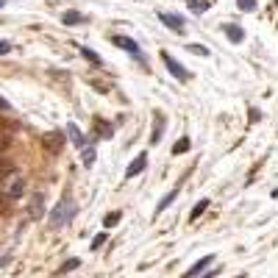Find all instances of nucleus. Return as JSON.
Instances as JSON below:
<instances>
[{"label": "nucleus", "instance_id": "1", "mask_svg": "<svg viewBox=\"0 0 278 278\" xmlns=\"http://www.w3.org/2000/svg\"><path fill=\"white\" fill-rule=\"evenodd\" d=\"M75 214H78V203H75L70 195H64V198L59 200V203L50 209V214H48V225L53 231H61L64 225H70L75 220Z\"/></svg>", "mask_w": 278, "mask_h": 278}, {"label": "nucleus", "instance_id": "2", "mask_svg": "<svg viewBox=\"0 0 278 278\" xmlns=\"http://www.w3.org/2000/svg\"><path fill=\"white\" fill-rule=\"evenodd\" d=\"M111 45H117V48H122V50H125V53H131L136 61H142V64H145V53L139 50L136 39H131V37H122V34H114V37H111Z\"/></svg>", "mask_w": 278, "mask_h": 278}, {"label": "nucleus", "instance_id": "3", "mask_svg": "<svg viewBox=\"0 0 278 278\" xmlns=\"http://www.w3.org/2000/svg\"><path fill=\"white\" fill-rule=\"evenodd\" d=\"M6 181H9V187H6V195H3V198H6V200H17V198H23V192H25V181H23V176H17V173H9Z\"/></svg>", "mask_w": 278, "mask_h": 278}, {"label": "nucleus", "instance_id": "4", "mask_svg": "<svg viewBox=\"0 0 278 278\" xmlns=\"http://www.w3.org/2000/svg\"><path fill=\"white\" fill-rule=\"evenodd\" d=\"M162 61H164V64H167L170 75H176V78L181 81V84H187V81H189V70H184V64H178V61L173 59V56H170L167 50H164V53H162Z\"/></svg>", "mask_w": 278, "mask_h": 278}, {"label": "nucleus", "instance_id": "5", "mask_svg": "<svg viewBox=\"0 0 278 278\" xmlns=\"http://www.w3.org/2000/svg\"><path fill=\"white\" fill-rule=\"evenodd\" d=\"M159 20H162L170 31H176V34H184V31H187L184 17H178V14H173V12H159Z\"/></svg>", "mask_w": 278, "mask_h": 278}, {"label": "nucleus", "instance_id": "6", "mask_svg": "<svg viewBox=\"0 0 278 278\" xmlns=\"http://www.w3.org/2000/svg\"><path fill=\"white\" fill-rule=\"evenodd\" d=\"M28 217H31V220L45 217V195H42V192L31 195V200H28Z\"/></svg>", "mask_w": 278, "mask_h": 278}, {"label": "nucleus", "instance_id": "7", "mask_svg": "<svg viewBox=\"0 0 278 278\" xmlns=\"http://www.w3.org/2000/svg\"><path fill=\"white\" fill-rule=\"evenodd\" d=\"M145 167H148V153H139V156L128 164L125 178H133V176H139V173H145Z\"/></svg>", "mask_w": 278, "mask_h": 278}, {"label": "nucleus", "instance_id": "8", "mask_svg": "<svg viewBox=\"0 0 278 278\" xmlns=\"http://www.w3.org/2000/svg\"><path fill=\"white\" fill-rule=\"evenodd\" d=\"M209 264H214V253H209V256H203V259H198L187 272H184V275H187V278H195V275H200V272H203Z\"/></svg>", "mask_w": 278, "mask_h": 278}, {"label": "nucleus", "instance_id": "9", "mask_svg": "<svg viewBox=\"0 0 278 278\" xmlns=\"http://www.w3.org/2000/svg\"><path fill=\"white\" fill-rule=\"evenodd\" d=\"M61 23H64V25H70V28H75V25H84V23H89V20H86L81 12L70 9V12H64V14H61Z\"/></svg>", "mask_w": 278, "mask_h": 278}, {"label": "nucleus", "instance_id": "10", "mask_svg": "<svg viewBox=\"0 0 278 278\" xmlns=\"http://www.w3.org/2000/svg\"><path fill=\"white\" fill-rule=\"evenodd\" d=\"M223 31H225V37H228L234 45H239L242 39H245V31H242L239 25H234V23H223Z\"/></svg>", "mask_w": 278, "mask_h": 278}, {"label": "nucleus", "instance_id": "11", "mask_svg": "<svg viewBox=\"0 0 278 278\" xmlns=\"http://www.w3.org/2000/svg\"><path fill=\"white\" fill-rule=\"evenodd\" d=\"M61 133H45V139H42V145L48 148L50 153H59V148H61Z\"/></svg>", "mask_w": 278, "mask_h": 278}, {"label": "nucleus", "instance_id": "12", "mask_svg": "<svg viewBox=\"0 0 278 278\" xmlns=\"http://www.w3.org/2000/svg\"><path fill=\"white\" fill-rule=\"evenodd\" d=\"M162 136H164V117L159 114L156 120H153V133H151V145H159V142H162Z\"/></svg>", "mask_w": 278, "mask_h": 278}, {"label": "nucleus", "instance_id": "13", "mask_svg": "<svg viewBox=\"0 0 278 278\" xmlns=\"http://www.w3.org/2000/svg\"><path fill=\"white\" fill-rule=\"evenodd\" d=\"M67 133H70V139H73V145H78V148H84V145H86L84 133H81V128L75 125V122H67Z\"/></svg>", "mask_w": 278, "mask_h": 278}, {"label": "nucleus", "instance_id": "14", "mask_svg": "<svg viewBox=\"0 0 278 278\" xmlns=\"http://www.w3.org/2000/svg\"><path fill=\"white\" fill-rule=\"evenodd\" d=\"M176 198H178V189H170V192L162 198V203L156 206V214H162L164 209H170V206H173V200H176Z\"/></svg>", "mask_w": 278, "mask_h": 278}, {"label": "nucleus", "instance_id": "15", "mask_svg": "<svg viewBox=\"0 0 278 278\" xmlns=\"http://www.w3.org/2000/svg\"><path fill=\"white\" fill-rule=\"evenodd\" d=\"M187 3H189V9H192L195 14H203V12L212 9V0H187Z\"/></svg>", "mask_w": 278, "mask_h": 278}, {"label": "nucleus", "instance_id": "16", "mask_svg": "<svg viewBox=\"0 0 278 278\" xmlns=\"http://www.w3.org/2000/svg\"><path fill=\"white\" fill-rule=\"evenodd\" d=\"M95 159H97V153H95V148H81V162H84V167H92L95 164Z\"/></svg>", "mask_w": 278, "mask_h": 278}, {"label": "nucleus", "instance_id": "17", "mask_svg": "<svg viewBox=\"0 0 278 278\" xmlns=\"http://www.w3.org/2000/svg\"><path fill=\"white\" fill-rule=\"evenodd\" d=\"M81 56H84L86 61H92V64L97 67V70H103V59L95 53V50H89V48H81Z\"/></svg>", "mask_w": 278, "mask_h": 278}, {"label": "nucleus", "instance_id": "18", "mask_svg": "<svg viewBox=\"0 0 278 278\" xmlns=\"http://www.w3.org/2000/svg\"><path fill=\"white\" fill-rule=\"evenodd\" d=\"M206 209H209V200H200V203H198V206H195L192 212H189V220H198V217H200V214H203V212H206Z\"/></svg>", "mask_w": 278, "mask_h": 278}, {"label": "nucleus", "instance_id": "19", "mask_svg": "<svg viewBox=\"0 0 278 278\" xmlns=\"http://www.w3.org/2000/svg\"><path fill=\"white\" fill-rule=\"evenodd\" d=\"M122 214L120 212H111V214H106V217H103V228H114L117 225V220H120Z\"/></svg>", "mask_w": 278, "mask_h": 278}, {"label": "nucleus", "instance_id": "20", "mask_svg": "<svg viewBox=\"0 0 278 278\" xmlns=\"http://www.w3.org/2000/svg\"><path fill=\"white\" fill-rule=\"evenodd\" d=\"M95 125H97V136H100V139H106V136H111V125H109V122H103V120H97V122H95Z\"/></svg>", "mask_w": 278, "mask_h": 278}, {"label": "nucleus", "instance_id": "21", "mask_svg": "<svg viewBox=\"0 0 278 278\" xmlns=\"http://www.w3.org/2000/svg\"><path fill=\"white\" fill-rule=\"evenodd\" d=\"M236 6L242 9V12H256V0H236Z\"/></svg>", "mask_w": 278, "mask_h": 278}, {"label": "nucleus", "instance_id": "22", "mask_svg": "<svg viewBox=\"0 0 278 278\" xmlns=\"http://www.w3.org/2000/svg\"><path fill=\"white\" fill-rule=\"evenodd\" d=\"M187 151H189V139L187 136H184L181 142H176V145H173V153H176V156H178V153H187Z\"/></svg>", "mask_w": 278, "mask_h": 278}, {"label": "nucleus", "instance_id": "23", "mask_svg": "<svg viewBox=\"0 0 278 278\" xmlns=\"http://www.w3.org/2000/svg\"><path fill=\"white\" fill-rule=\"evenodd\" d=\"M78 264H81V259H67L64 264H61V272H70V270H75Z\"/></svg>", "mask_w": 278, "mask_h": 278}, {"label": "nucleus", "instance_id": "24", "mask_svg": "<svg viewBox=\"0 0 278 278\" xmlns=\"http://www.w3.org/2000/svg\"><path fill=\"white\" fill-rule=\"evenodd\" d=\"M103 242H106V231H100V234H97L95 239H92V245H89V248H92V250H97V248L103 245Z\"/></svg>", "mask_w": 278, "mask_h": 278}, {"label": "nucleus", "instance_id": "25", "mask_svg": "<svg viewBox=\"0 0 278 278\" xmlns=\"http://www.w3.org/2000/svg\"><path fill=\"white\" fill-rule=\"evenodd\" d=\"M189 50L198 56H209V48H203V45H189Z\"/></svg>", "mask_w": 278, "mask_h": 278}, {"label": "nucleus", "instance_id": "26", "mask_svg": "<svg viewBox=\"0 0 278 278\" xmlns=\"http://www.w3.org/2000/svg\"><path fill=\"white\" fill-rule=\"evenodd\" d=\"M9 50H12V42H6V39H0V56H6Z\"/></svg>", "mask_w": 278, "mask_h": 278}, {"label": "nucleus", "instance_id": "27", "mask_svg": "<svg viewBox=\"0 0 278 278\" xmlns=\"http://www.w3.org/2000/svg\"><path fill=\"white\" fill-rule=\"evenodd\" d=\"M0 109H3V111H12V103H9L6 97H0Z\"/></svg>", "mask_w": 278, "mask_h": 278}, {"label": "nucleus", "instance_id": "28", "mask_svg": "<svg viewBox=\"0 0 278 278\" xmlns=\"http://www.w3.org/2000/svg\"><path fill=\"white\" fill-rule=\"evenodd\" d=\"M9 261H12V256H9V253H6V256H0V267H6Z\"/></svg>", "mask_w": 278, "mask_h": 278}, {"label": "nucleus", "instance_id": "29", "mask_svg": "<svg viewBox=\"0 0 278 278\" xmlns=\"http://www.w3.org/2000/svg\"><path fill=\"white\" fill-rule=\"evenodd\" d=\"M6 212V198H3V195H0V214Z\"/></svg>", "mask_w": 278, "mask_h": 278}, {"label": "nucleus", "instance_id": "30", "mask_svg": "<svg viewBox=\"0 0 278 278\" xmlns=\"http://www.w3.org/2000/svg\"><path fill=\"white\" fill-rule=\"evenodd\" d=\"M214 275H217V270H212V272H206V275H203V278H214Z\"/></svg>", "mask_w": 278, "mask_h": 278}, {"label": "nucleus", "instance_id": "31", "mask_svg": "<svg viewBox=\"0 0 278 278\" xmlns=\"http://www.w3.org/2000/svg\"><path fill=\"white\" fill-rule=\"evenodd\" d=\"M3 6H6V0H0V9H3Z\"/></svg>", "mask_w": 278, "mask_h": 278}, {"label": "nucleus", "instance_id": "32", "mask_svg": "<svg viewBox=\"0 0 278 278\" xmlns=\"http://www.w3.org/2000/svg\"><path fill=\"white\" fill-rule=\"evenodd\" d=\"M234 278H245V275H234Z\"/></svg>", "mask_w": 278, "mask_h": 278}]
</instances>
